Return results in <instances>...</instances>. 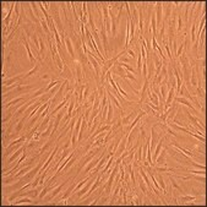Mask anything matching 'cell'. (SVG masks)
I'll return each mask as SVG.
<instances>
[{
  "instance_id": "cell-1",
  "label": "cell",
  "mask_w": 207,
  "mask_h": 207,
  "mask_svg": "<svg viewBox=\"0 0 207 207\" xmlns=\"http://www.w3.org/2000/svg\"><path fill=\"white\" fill-rule=\"evenodd\" d=\"M75 64V79L77 85H81L82 83V79H83V68H82V64L79 60H74Z\"/></svg>"
},
{
  "instance_id": "cell-2",
  "label": "cell",
  "mask_w": 207,
  "mask_h": 207,
  "mask_svg": "<svg viewBox=\"0 0 207 207\" xmlns=\"http://www.w3.org/2000/svg\"><path fill=\"white\" fill-rule=\"evenodd\" d=\"M72 178H74V176H72ZM72 178H71V179H72ZM71 179H68V180H66V182H64V183H63L61 185H58L57 188H54L53 190H51V192H50V194H49V195H48V196L45 197V201H50V200H53V199H54V197H55V196L58 195V194H59V192H61L63 188H64V186H66V185L69 184V182H70V180H71Z\"/></svg>"
},
{
  "instance_id": "cell-3",
  "label": "cell",
  "mask_w": 207,
  "mask_h": 207,
  "mask_svg": "<svg viewBox=\"0 0 207 207\" xmlns=\"http://www.w3.org/2000/svg\"><path fill=\"white\" fill-rule=\"evenodd\" d=\"M154 15H156V23L162 27V23H163V3H156V11H154Z\"/></svg>"
},
{
  "instance_id": "cell-4",
  "label": "cell",
  "mask_w": 207,
  "mask_h": 207,
  "mask_svg": "<svg viewBox=\"0 0 207 207\" xmlns=\"http://www.w3.org/2000/svg\"><path fill=\"white\" fill-rule=\"evenodd\" d=\"M126 144H127V135L125 134V135L123 136L121 141H120V144H119L118 148H116L115 153H114V158L120 157V156H121V153H124V151L126 150Z\"/></svg>"
},
{
  "instance_id": "cell-5",
  "label": "cell",
  "mask_w": 207,
  "mask_h": 207,
  "mask_svg": "<svg viewBox=\"0 0 207 207\" xmlns=\"http://www.w3.org/2000/svg\"><path fill=\"white\" fill-rule=\"evenodd\" d=\"M185 114H186V116L189 118V120H190V123H191V125H192L194 127L199 129V130H200L201 133H205V126H202V125L199 124V119L196 118V116L191 115V114L189 113V110H186V109H185Z\"/></svg>"
},
{
  "instance_id": "cell-6",
  "label": "cell",
  "mask_w": 207,
  "mask_h": 207,
  "mask_svg": "<svg viewBox=\"0 0 207 207\" xmlns=\"http://www.w3.org/2000/svg\"><path fill=\"white\" fill-rule=\"evenodd\" d=\"M96 179H97V175H92V178L89 179V183H86V184H85V185L79 190V192H76V196H77V197H82V196L85 195V194L89 190V188L92 186V183L95 182Z\"/></svg>"
},
{
  "instance_id": "cell-7",
  "label": "cell",
  "mask_w": 207,
  "mask_h": 207,
  "mask_svg": "<svg viewBox=\"0 0 207 207\" xmlns=\"http://www.w3.org/2000/svg\"><path fill=\"white\" fill-rule=\"evenodd\" d=\"M175 97V87H169V92L167 93V98H165V102H164V112L171 107V104L173 103V99Z\"/></svg>"
},
{
  "instance_id": "cell-8",
  "label": "cell",
  "mask_w": 207,
  "mask_h": 207,
  "mask_svg": "<svg viewBox=\"0 0 207 207\" xmlns=\"http://www.w3.org/2000/svg\"><path fill=\"white\" fill-rule=\"evenodd\" d=\"M25 151H26V142H25V145H23L22 147H20V148H19V150H17L15 153H12V154H11V156L9 157V159H7V162H6V163H7V164L14 163L16 159H19V158L22 156V153H23Z\"/></svg>"
},
{
  "instance_id": "cell-9",
  "label": "cell",
  "mask_w": 207,
  "mask_h": 207,
  "mask_svg": "<svg viewBox=\"0 0 207 207\" xmlns=\"http://www.w3.org/2000/svg\"><path fill=\"white\" fill-rule=\"evenodd\" d=\"M34 87V85H27V86H19L17 88H15L14 91H11V92H9V93H4L3 95V98H5V97H7V96H10V95H16V93H21V92H23V91H30V89H32Z\"/></svg>"
},
{
  "instance_id": "cell-10",
  "label": "cell",
  "mask_w": 207,
  "mask_h": 207,
  "mask_svg": "<svg viewBox=\"0 0 207 207\" xmlns=\"http://www.w3.org/2000/svg\"><path fill=\"white\" fill-rule=\"evenodd\" d=\"M173 101H175L176 103H180V104H184V106H186L189 109H191L192 112H195V114H199V112L195 109V107H194L192 104H191V102L189 101V99H186V98H184V97H174V99Z\"/></svg>"
},
{
  "instance_id": "cell-11",
  "label": "cell",
  "mask_w": 207,
  "mask_h": 207,
  "mask_svg": "<svg viewBox=\"0 0 207 207\" xmlns=\"http://www.w3.org/2000/svg\"><path fill=\"white\" fill-rule=\"evenodd\" d=\"M21 79H25V74H20V75H17V76L11 77V79H9V80H4V81H3V86H4V87L11 86V85H14V83L19 82Z\"/></svg>"
},
{
  "instance_id": "cell-12",
  "label": "cell",
  "mask_w": 207,
  "mask_h": 207,
  "mask_svg": "<svg viewBox=\"0 0 207 207\" xmlns=\"http://www.w3.org/2000/svg\"><path fill=\"white\" fill-rule=\"evenodd\" d=\"M173 4L172 3H169V4H163V9H164V23H168V21H169V19H171V16H172V9H173V6H172Z\"/></svg>"
},
{
  "instance_id": "cell-13",
  "label": "cell",
  "mask_w": 207,
  "mask_h": 207,
  "mask_svg": "<svg viewBox=\"0 0 207 207\" xmlns=\"http://www.w3.org/2000/svg\"><path fill=\"white\" fill-rule=\"evenodd\" d=\"M138 112H140V110H134V112H131L130 114H127L126 116H121L123 126H126L127 124H130V120L134 119V118H136V115L138 114Z\"/></svg>"
},
{
  "instance_id": "cell-14",
  "label": "cell",
  "mask_w": 207,
  "mask_h": 207,
  "mask_svg": "<svg viewBox=\"0 0 207 207\" xmlns=\"http://www.w3.org/2000/svg\"><path fill=\"white\" fill-rule=\"evenodd\" d=\"M138 173H140L141 178L145 180V184L147 185V188H148L150 190H152V189H153V186H152V184H151V180H150V178L147 176V174H146L145 169H144V168H142V167H138Z\"/></svg>"
},
{
  "instance_id": "cell-15",
  "label": "cell",
  "mask_w": 207,
  "mask_h": 207,
  "mask_svg": "<svg viewBox=\"0 0 207 207\" xmlns=\"http://www.w3.org/2000/svg\"><path fill=\"white\" fill-rule=\"evenodd\" d=\"M106 88H107V87H106ZM107 96L110 98V101H112L113 104H115V107H118V108H119L120 113H124V110H123V108H121V104H120V102H119L118 99H116V98H115V96H114L113 93H110V92L108 91V89H107Z\"/></svg>"
},
{
  "instance_id": "cell-16",
  "label": "cell",
  "mask_w": 207,
  "mask_h": 207,
  "mask_svg": "<svg viewBox=\"0 0 207 207\" xmlns=\"http://www.w3.org/2000/svg\"><path fill=\"white\" fill-rule=\"evenodd\" d=\"M65 44H66V49H68V51H69V54H70V57L75 60V51H74V45H72V42H71V39L69 37H66L65 38Z\"/></svg>"
},
{
  "instance_id": "cell-17",
  "label": "cell",
  "mask_w": 207,
  "mask_h": 207,
  "mask_svg": "<svg viewBox=\"0 0 207 207\" xmlns=\"http://www.w3.org/2000/svg\"><path fill=\"white\" fill-rule=\"evenodd\" d=\"M190 83L194 88H196L197 85V75H196V70L195 68H191V75H190Z\"/></svg>"
},
{
  "instance_id": "cell-18",
  "label": "cell",
  "mask_w": 207,
  "mask_h": 207,
  "mask_svg": "<svg viewBox=\"0 0 207 207\" xmlns=\"http://www.w3.org/2000/svg\"><path fill=\"white\" fill-rule=\"evenodd\" d=\"M75 188H76V184H75V183H72V184H71V185L69 186V189H68V190L65 191V194H64V195H61V196H60V200H64V201H66V200L69 199V196H70L71 194L74 192V189H75Z\"/></svg>"
},
{
  "instance_id": "cell-19",
  "label": "cell",
  "mask_w": 207,
  "mask_h": 207,
  "mask_svg": "<svg viewBox=\"0 0 207 207\" xmlns=\"http://www.w3.org/2000/svg\"><path fill=\"white\" fill-rule=\"evenodd\" d=\"M154 172L157 173H168V172H174V168H169V167H165V165H162V167H158V165H154L153 167Z\"/></svg>"
},
{
  "instance_id": "cell-20",
  "label": "cell",
  "mask_w": 207,
  "mask_h": 207,
  "mask_svg": "<svg viewBox=\"0 0 207 207\" xmlns=\"http://www.w3.org/2000/svg\"><path fill=\"white\" fill-rule=\"evenodd\" d=\"M196 27H197V22L195 21L192 23V27H191V30H190V34H189V37H190V42L191 43H194L196 41Z\"/></svg>"
},
{
  "instance_id": "cell-21",
  "label": "cell",
  "mask_w": 207,
  "mask_h": 207,
  "mask_svg": "<svg viewBox=\"0 0 207 207\" xmlns=\"http://www.w3.org/2000/svg\"><path fill=\"white\" fill-rule=\"evenodd\" d=\"M53 127H54V123L53 121H50L49 124H48V126H47V129L45 130L41 134V137H47V136H50L51 135V131H53Z\"/></svg>"
},
{
  "instance_id": "cell-22",
  "label": "cell",
  "mask_w": 207,
  "mask_h": 207,
  "mask_svg": "<svg viewBox=\"0 0 207 207\" xmlns=\"http://www.w3.org/2000/svg\"><path fill=\"white\" fill-rule=\"evenodd\" d=\"M102 6V11H103V17L106 19H109V3H102L99 4Z\"/></svg>"
},
{
  "instance_id": "cell-23",
  "label": "cell",
  "mask_w": 207,
  "mask_h": 207,
  "mask_svg": "<svg viewBox=\"0 0 207 207\" xmlns=\"http://www.w3.org/2000/svg\"><path fill=\"white\" fill-rule=\"evenodd\" d=\"M107 104H108V115H107L106 120H107L108 124L112 125V120H113V116H114V114H113V106H112L110 102H107Z\"/></svg>"
},
{
  "instance_id": "cell-24",
  "label": "cell",
  "mask_w": 207,
  "mask_h": 207,
  "mask_svg": "<svg viewBox=\"0 0 207 207\" xmlns=\"http://www.w3.org/2000/svg\"><path fill=\"white\" fill-rule=\"evenodd\" d=\"M92 175H95V174H93V173H91V174H89V175H88L87 178L82 179V180H81V182H80L79 184H77V185H76V188L74 189V192H77V191H79V190H80V189H81V188H82V186H83V185H85V184H86V183L88 182V180H89V179H91V176H92Z\"/></svg>"
},
{
  "instance_id": "cell-25",
  "label": "cell",
  "mask_w": 207,
  "mask_h": 207,
  "mask_svg": "<svg viewBox=\"0 0 207 207\" xmlns=\"http://www.w3.org/2000/svg\"><path fill=\"white\" fill-rule=\"evenodd\" d=\"M168 176H169V179H171V184H172V188H174V189H175V190H178L179 192H183V189L179 186V184H178V183L175 182V179H174V178L172 176V174H171L169 172H168Z\"/></svg>"
},
{
  "instance_id": "cell-26",
  "label": "cell",
  "mask_w": 207,
  "mask_h": 207,
  "mask_svg": "<svg viewBox=\"0 0 207 207\" xmlns=\"http://www.w3.org/2000/svg\"><path fill=\"white\" fill-rule=\"evenodd\" d=\"M176 21H178V23L175 25L176 26V32H182V30H183V19H182V14L180 12H178V15H176Z\"/></svg>"
},
{
  "instance_id": "cell-27",
  "label": "cell",
  "mask_w": 207,
  "mask_h": 207,
  "mask_svg": "<svg viewBox=\"0 0 207 207\" xmlns=\"http://www.w3.org/2000/svg\"><path fill=\"white\" fill-rule=\"evenodd\" d=\"M26 118H27V116H22V118L19 120V123H17V125H16V127H15V134H19V133L22 130L23 123L26 121Z\"/></svg>"
},
{
  "instance_id": "cell-28",
  "label": "cell",
  "mask_w": 207,
  "mask_h": 207,
  "mask_svg": "<svg viewBox=\"0 0 207 207\" xmlns=\"http://www.w3.org/2000/svg\"><path fill=\"white\" fill-rule=\"evenodd\" d=\"M157 180H158V184H159V186L162 188L163 192H164V194H167V186H165V184H164L163 176H162V175H161L159 173H157Z\"/></svg>"
},
{
  "instance_id": "cell-29",
  "label": "cell",
  "mask_w": 207,
  "mask_h": 207,
  "mask_svg": "<svg viewBox=\"0 0 207 207\" xmlns=\"http://www.w3.org/2000/svg\"><path fill=\"white\" fill-rule=\"evenodd\" d=\"M22 101H25V97L22 96V97H17V98H14L11 102H9L7 104H4V108H9L10 106H12V104H17V103H20V102H22Z\"/></svg>"
},
{
  "instance_id": "cell-30",
  "label": "cell",
  "mask_w": 207,
  "mask_h": 207,
  "mask_svg": "<svg viewBox=\"0 0 207 207\" xmlns=\"http://www.w3.org/2000/svg\"><path fill=\"white\" fill-rule=\"evenodd\" d=\"M51 144H53V138H50L48 142H47V145H44L42 148H39V150H38V153H39V156H43V154H44V152L50 147V145Z\"/></svg>"
},
{
  "instance_id": "cell-31",
  "label": "cell",
  "mask_w": 207,
  "mask_h": 207,
  "mask_svg": "<svg viewBox=\"0 0 207 207\" xmlns=\"http://www.w3.org/2000/svg\"><path fill=\"white\" fill-rule=\"evenodd\" d=\"M39 22H41V26L43 27V31L47 33V36H51V34H50V30H49V27H48V23L45 22V19H44V17L41 19Z\"/></svg>"
},
{
  "instance_id": "cell-32",
  "label": "cell",
  "mask_w": 207,
  "mask_h": 207,
  "mask_svg": "<svg viewBox=\"0 0 207 207\" xmlns=\"http://www.w3.org/2000/svg\"><path fill=\"white\" fill-rule=\"evenodd\" d=\"M33 203L32 202V200L30 199V197H20V199H17L16 200V202H14L15 205H21V203Z\"/></svg>"
},
{
  "instance_id": "cell-33",
  "label": "cell",
  "mask_w": 207,
  "mask_h": 207,
  "mask_svg": "<svg viewBox=\"0 0 207 207\" xmlns=\"http://www.w3.org/2000/svg\"><path fill=\"white\" fill-rule=\"evenodd\" d=\"M39 68H41V63H38L37 65H36V66H34V68H33V69H32L31 71H28L27 74H25V79H26V77H30V76H32L33 74H36V72L38 71V69H39Z\"/></svg>"
},
{
  "instance_id": "cell-34",
  "label": "cell",
  "mask_w": 207,
  "mask_h": 207,
  "mask_svg": "<svg viewBox=\"0 0 207 207\" xmlns=\"http://www.w3.org/2000/svg\"><path fill=\"white\" fill-rule=\"evenodd\" d=\"M123 79H129V80H133L134 82H137V79L135 77V75H133L131 72H129V71H126V72L123 75Z\"/></svg>"
},
{
  "instance_id": "cell-35",
  "label": "cell",
  "mask_w": 207,
  "mask_h": 207,
  "mask_svg": "<svg viewBox=\"0 0 207 207\" xmlns=\"http://www.w3.org/2000/svg\"><path fill=\"white\" fill-rule=\"evenodd\" d=\"M43 93H45V87H41L39 89H37V91L33 93V97L32 98H37V97H41Z\"/></svg>"
},
{
  "instance_id": "cell-36",
  "label": "cell",
  "mask_w": 207,
  "mask_h": 207,
  "mask_svg": "<svg viewBox=\"0 0 207 207\" xmlns=\"http://www.w3.org/2000/svg\"><path fill=\"white\" fill-rule=\"evenodd\" d=\"M180 201H182V203H186L189 201H195V196H182L180 197Z\"/></svg>"
},
{
  "instance_id": "cell-37",
  "label": "cell",
  "mask_w": 207,
  "mask_h": 207,
  "mask_svg": "<svg viewBox=\"0 0 207 207\" xmlns=\"http://www.w3.org/2000/svg\"><path fill=\"white\" fill-rule=\"evenodd\" d=\"M50 118H51V114H48V115L45 116V118L43 119V121L41 123V127H39V129H42V127H44V126H48V123H49Z\"/></svg>"
},
{
  "instance_id": "cell-38",
  "label": "cell",
  "mask_w": 207,
  "mask_h": 207,
  "mask_svg": "<svg viewBox=\"0 0 207 207\" xmlns=\"http://www.w3.org/2000/svg\"><path fill=\"white\" fill-rule=\"evenodd\" d=\"M190 5H191V3H188V4H186V6H185V14H184L185 16H184V17H185V22H186V23H188V21H189V11H190Z\"/></svg>"
},
{
  "instance_id": "cell-39",
  "label": "cell",
  "mask_w": 207,
  "mask_h": 207,
  "mask_svg": "<svg viewBox=\"0 0 207 207\" xmlns=\"http://www.w3.org/2000/svg\"><path fill=\"white\" fill-rule=\"evenodd\" d=\"M88 97H89V86H88V85H86V87H85V91H83V101L86 102V101L88 99Z\"/></svg>"
},
{
  "instance_id": "cell-40",
  "label": "cell",
  "mask_w": 207,
  "mask_h": 207,
  "mask_svg": "<svg viewBox=\"0 0 207 207\" xmlns=\"http://www.w3.org/2000/svg\"><path fill=\"white\" fill-rule=\"evenodd\" d=\"M15 180H16V178H15L14 175H12L11 178H7V179L5 178V179H4V184H5V185H9V184H11L12 182H15Z\"/></svg>"
},
{
  "instance_id": "cell-41",
  "label": "cell",
  "mask_w": 207,
  "mask_h": 207,
  "mask_svg": "<svg viewBox=\"0 0 207 207\" xmlns=\"http://www.w3.org/2000/svg\"><path fill=\"white\" fill-rule=\"evenodd\" d=\"M41 144V142L39 141H34V140H31V142H30V144H28V148H33V147H36V146H38V145H39Z\"/></svg>"
},
{
  "instance_id": "cell-42",
  "label": "cell",
  "mask_w": 207,
  "mask_h": 207,
  "mask_svg": "<svg viewBox=\"0 0 207 207\" xmlns=\"http://www.w3.org/2000/svg\"><path fill=\"white\" fill-rule=\"evenodd\" d=\"M39 118H41V116H38V115H34V116H33V118H32V119L30 120V124H28V127H31V126H32V125H33V124H34L36 121H38V119H39Z\"/></svg>"
},
{
  "instance_id": "cell-43",
  "label": "cell",
  "mask_w": 207,
  "mask_h": 207,
  "mask_svg": "<svg viewBox=\"0 0 207 207\" xmlns=\"http://www.w3.org/2000/svg\"><path fill=\"white\" fill-rule=\"evenodd\" d=\"M12 116H14V113H9L7 115H6V118H3V124H5V123H7Z\"/></svg>"
},
{
  "instance_id": "cell-44",
  "label": "cell",
  "mask_w": 207,
  "mask_h": 207,
  "mask_svg": "<svg viewBox=\"0 0 207 207\" xmlns=\"http://www.w3.org/2000/svg\"><path fill=\"white\" fill-rule=\"evenodd\" d=\"M126 54L130 55L133 59H135V57H136V53H135L134 50H131V49H126Z\"/></svg>"
},
{
  "instance_id": "cell-45",
  "label": "cell",
  "mask_w": 207,
  "mask_h": 207,
  "mask_svg": "<svg viewBox=\"0 0 207 207\" xmlns=\"http://www.w3.org/2000/svg\"><path fill=\"white\" fill-rule=\"evenodd\" d=\"M119 59H120V63H125V64H127V63L131 61V59H129V58H126V57H120Z\"/></svg>"
},
{
  "instance_id": "cell-46",
  "label": "cell",
  "mask_w": 207,
  "mask_h": 207,
  "mask_svg": "<svg viewBox=\"0 0 207 207\" xmlns=\"http://www.w3.org/2000/svg\"><path fill=\"white\" fill-rule=\"evenodd\" d=\"M42 79H43V80H48V79H50V76H49V75H43Z\"/></svg>"
},
{
  "instance_id": "cell-47",
  "label": "cell",
  "mask_w": 207,
  "mask_h": 207,
  "mask_svg": "<svg viewBox=\"0 0 207 207\" xmlns=\"http://www.w3.org/2000/svg\"><path fill=\"white\" fill-rule=\"evenodd\" d=\"M89 201H91V199H88V200H85V202H83V203H85V205H88V203H89Z\"/></svg>"
}]
</instances>
